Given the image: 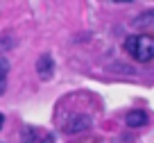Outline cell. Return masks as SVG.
<instances>
[{
	"label": "cell",
	"instance_id": "obj_1",
	"mask_svg": "<svg viewBox=\"0 0 154 143\" xmlns=\"http://www.w3.org/2000/svg\"><path fill=\"white\" fill-rule=\"evenodd\" d=\"M125 50L131 59L147 64L154 59V37H149V34H129L125 39Z\"/></svg>",
	"mask_w": 154,
	"mask_h": 143
},
{
	"label": "cell",
	"instance_id": "obj_2",
	"mask_svg": "<svg viewBox=\"0 0 154 143\" xmlns=\"http://www.w3.org/2000/svg\"><path fill=\"white\" fill-rule=\"evenodd\" d=\"M91 125H93L91 116H86V114H75V116H70V118L61 125V129H63V134H79V132L91 129Z\"/></svg>",
	"mask_w": 154,
	"mask_h": 143
},
{
	"label": "cell",
	"instance_id": "obj_3",
	"mask_svg": "<svg viewBox=\"0 0 154 143\" xmlns=\"http://www.w3.org/2000/svg\"><path fill=\"white\" fill-rule=\"evenodd\" d=\"M20 141L23 143H54L52 134H43L38 127H32V125H25L20 129Z\"/></svg>",
	"mask_w": 154,
	"mask_h": 143
},
{
	"label": "cell",
	"instance_id": "obj_4",
	"mask_svg": "<svg viewBox=\"0 0 154 143\" xmlns=\"http://www.w3.org/2000/svg\"><path fill=\"white\" fill-rule=\"evenodd\" d=\"M36 75L41 77L43 82L52 80V75H54V59L50 57L48 52H45V55H41V57L36 59Z\"/></svg>",
	"mask_w": 154,
	"mask_h": 143
},
{
	"label": "cell",
	"instance_id": "obj_5",
	"mask_svg": "<svg viewBox=\"0 0 154 143\" xmlns=\"http://www.w3.org/2000/svg\"><path fill=\"white\" fill-rule=\"evenodd\" d=\"M125 123H127V127H143V125L147 123V114H145L143 109H131L129 114L125 116Z\"/></svg>",
	"mask_w": 154,
	"mask_h": 143
},
{
	"label": "cell",
	"instance_id": "obj_6",
	"mask_svg": "<svg viewBox=\"0 0 154 143\" xmlns=\"http://www.w3.org/2000/svg\"><path fill=\"white\" fill-rule=\"evenodd\" d=\"M7 82H9V62L5 57H0V98L7 91Z\"/></svg>",
	"mask_w": 154,
	"mask_h": 143
},
{
	"label": "cell",
	"instance_id": "obj_7",
	"mask_svg": "<svg viewBox=\"0 0 154 143\" xmlns=\"http://www.w3.org/2000/svg\"><path fill=\"white\" fill-rule=\"evenodd\" d=\"M147 23H154V11H145V14H140V16H136V18H134V25H136V27L147 25Z\"/></svg>",
	"mask_w": 154,
	"mask_h": 143
},
{
	"label": "cell",
	"instance_id": "obj_8",
	"mask_svg": "<svg viewBox=\"0 0 154 143\" xmlns=\"http://www.w3.org/2000/svg\"><path fill=\"white\" fill-rule=\"evenodd\" d=\"M16 46V41H14V37H0V55L2 52H7V50H11V48Z\"/></svg>",
	"mask_w": 154,
	"mask_h": 143
},
{
	"label": "cell",
	"instance_id": "obj_9",
	"mask_svg": "<svg viewBox=\"0 0 154 143\" xmlns=\"http://www.w3.org/2000/svg\"><path fill=\"white\" fill-rule=\"evenodd\" d=\"M2 125H5V116L0 114V129H2Z\"/></svg>",
	"mask_w": 154,
	"mask_h": 143
}]
</instances>
